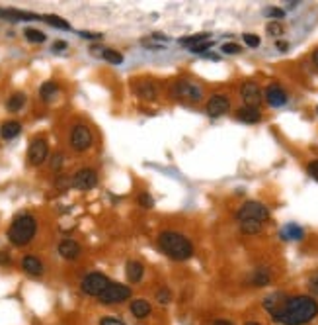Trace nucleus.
<instances>
[{"mask_svg": "<svg viewBox=\"0 0 318 325\" xmlns=\"http://www.w3.org/2000/svg\"><path fill=\"white\" fill-rule=\"evenodd\" d=\"M209 47H211V42H205V43H199V45L189 47V51H192V53H205Z\"/></svg>", "mask_w": 318, "mask_h": 325, "instance_id": "e433bc0d", "label": "nucleus"}, {"mask_svg": "<svg viewBox=\"0 0 318 325\" xmlns=\"http://www.w3.org/2000/svg\"><path fill=\"white\" fill-rule=\"evenodd\" d=\"M172 94H174L178 100L185 102V104H195V102L201 100L203 90H201V86L189 83V81H178V83L172 86Z\"/></svg>", "mask_w": 318, "mask_h": 325, "instance_id": "39448f33", "label": "nucleus"}, {"mask_svg": "<svg viewBox=\"0 0 318 325\" xmlns=\"http://www.w3.org/2000/svg\"><path fill=\"white\" fill-rule=\"evenodd\" d=\"M125 273H127V280H129V282H139L144 274V266L139 261H129L127 262Z\"/></svg>", "mask_w": 318, "mask_h": 325, "instance_id": "aec40b11", "label": "nucleus"}, {"mask_svg": "<svg viewBox=\"0 0 318 325\" xmlns=\"http://www.w3.org/2000/svg\"><path fill=\"white\" fill-rule=\"evenodd\" d=\"M80 245L74 241V239H62L59 243V253H61L62 259H69V261H74L80 257Z\"/></svg>", "mask_w": 318, "mask_h": 325, "instance_id": "4468645a", "label": "nucleus"}, {"mask_svg": "<svg viewBox=\"0 0 318 325\" xmlns=\"http://www.w3.org/2000/svg\"><path fill=\"white\" fill-rule=\"evenodd\" d=\"M100 325H125L123 321H119V319H115V317H103Z\"/></svg>", "mask_w": 318, "mask_h": 325, "instance_id": "79ce46f5", "label": "nucleus"}, {"mask_svg": "<svg viewBox=\"0 0 318 325\" xmlns=\"http://www.w3.org/2000/svg\"><path fill=\"white\" fill-rule=\"evenodd\" d=\"M266 30L269 35H281V33H283V26H281L279 22H269L266 26Z\"/></svg>", "mask_w": 318, "mask_h": 325, "instance_id": "2f4dec72", "label": "nucleus"}, {"mask_svg": "<svg viewBox=\"0 0 318 325\" xmlns=\"http://www.w3.org/2000/svg\"><path fill=\"white\" fill-rule=\"evenodd\" d=\"M308 288H310V292L318 296V273L310 276V280H308Z\"/></svg>", "mask_w": 318, "mask_h": 325, "instance_id": "4c0bfd02", "label": "nucleus"}, {"mask_svg": "<svg viewBox=\"0 0 318 325\" xmlns=\"http://www.w3.org/2000/svg\"><path fill=\"white\" fill-rule=\"evenodd\" d=\"M71 145L74 151H86L92 145V131L86 126L78 124V126L72 127L71 131Z\"/></svg>", "mask_w": 318, "mask_h": 325, "instance_id": "6e6552de", "label": "nucleus"}, {"mask_svg": "<svg viewBox=\"0 0 318 325\" xmlns=\"http://www.w3.org/2000/svg\"><path fill=\"white\" fill-rule=\"evenodd\" d=\"M151 312H153V308H151V304H149L146 300H143V298H139V300H133V302H131V314H133L135 317L143 319V317H149Z\"/></svg>", "mask_w": 318, "mask_h": 325, "instance_id": "6ab92c4d", "label": "nucleus"}, {"mask_svg": "<svg viewBox=\"0 0 318 325\" xmlns=\"http://www.w3.org/2000/svg\"><path fill=\"white\" fill-rule=\"evenodd\" d=\"M236 118L244 124H258L262 120V114L258 108H250V106H244V108H238L236 110Z\"/></svg>", "mask_w": 318, "mask_h": 325, "instance_id": "dca6fc26", "label": "nucleus"}, {"mask_svg": "<svg viewBox=\"0 0 318 325\" xmlns=\"http://www.w3.org/2000/svg\"><path fill=\"white\" fill-rule=\"evenodd\" d=\"M158 247L164 255H168L174 261H187L194 255L192 241L178 231H162L158 235Z\"/></svg>", "mask_w": 318, "mask_h": 325, "instance_id": "f03ea898", "label": "nucleus"}, {"mask_svg": "<svg viewBox=\"0 0 318 325\" xmlns=\"http://www.w3.org/2000/svg\"><path fill=\"white\" fill-rule=\"evenodd\" d=\"M316 110H318V108H316Z\"/></svg>", "mask_w": 318, "mask_h": 325, "instance_id": "3c124183", "label": "nucleus"}, {"mask_svg": "<svg viewBox=\"0 0 318 325\" xmlns=\"http://www.w3.org/2000/svg\"><path fill=\"white\" fill-rule=\"evenodd\" d=\"M240 51H242V47L238 43H225L223 45V53H226V55H238Z\"/></svg>", "mask_w": 318, "mask_h": 325, "instance_id": "473e14b6", "label": "nucleus"}, {"mask_svg": "<svg viewBox=\"0 0 318 325\" xmlns=\"http://www.w3.org/2000/svg\"><path fill=\"white\" fill-rule=\"evenodd\" d=\"M0 18L2 20H12V22H20V20H41L37 14H31V12H22V10H4L0 8Z\"/></svg>", "mask_w": 318, "mask_h": 325, "instance_id": "2eb2a0df", "label": "nucleus"}, {"mask_svg": "<svg viewBox=\"0 0 318 325\" xmlns=\"http://www.w3.org/2000/svg\"><path fill=\"white\" fill-rule=\"evenodd\" d=\"M137 92H139V96L144 98V100H154V98H156V88H154V84L151 83H141L137 86Z\"/></svg>", "mask_w": 318, "mask_h": 325, "instance_id": "b1692460", "label": "nucleus"}, {"mask_svg": "<svg viewBox=\"0 0 318 325\" xmlns=\"http://www.w3.org/2000/svg\"><path fill=\"white\" fill-rule=\"evenodd\" d=\"M236 220L238 221H264L269 220V210L262 202H246L244 206H240V210L236 212Z\"/></svg>", "mask_w": 318, "mask_h": 325, "instance_id": "20e7f679", "label": "nucleus"}, {"mask_svg": "<svg viewBox=\"0 0 318 325\" xmlns=\"http://www.w3.org/2000/svg\"><path fill=\"white\" fill-rule=\"evenodd\" d=\"M131 298V288L125 286V284H113L110 282V286L100 294V302L105 305H112V304H121L125 300Z\"/></svg>", "mask_w": 318, "mask_h": 325, "instance_id": "423d86ee", "label": "nucleus"}, {"mask_svg": "<svg viewBox=\"0 0 318 325\" xmlns=\"http://www.w3.org/2000/svg\"><path fill=\"white\" fill-rule=\"evenodd\" d=\"M57 90H59V88H57V84L49 81V83L41 84V88H39V96H41V100H45V102H49V100H51L53 96L57 94Z\"/></svg>", "mask_w": 318, "mask_h": 325, "instance_id": "bb28decb", "label": "nucleus"}, {"mask_svg": "<svg viewBox=\"0 0 318 325\" xmlns=\"http://www.w3.org/2000/svg\"><path fill=\"white\" fill-rule=\"evenodd\" d=\"M250 282H252V286H267L271 282V274L267 269H256L252 278H250Z\"/></svg>", "mask_w": 318, "mask_h": 325, "instance_id": "4be33fe9", "label": "nucleus"}, {"mask_svg": "<svg viewBox=\"0 0 318 325\" xmlns=\"http://www.w3.org/2000/svg\"><path fill=\"white\" fill-rule=\"evenodd\" d=\"M266 100L269 106L281 108V106L287 104V92H285L279 84H269L266 88Z\"/></svg>", "mask_w": 318, "mask_h": 325, "instance_id": "ddd939ff", "label": "nucleus"}, {"mask_svg": "<svg viewBox=\"0 0 318 325\" xmlns=\"http://www.w3.org/2000/svg\"><path fill=\"white\" fill-rule=\"evenodd\" d=\"M37 231V221L30 214H20L12 221L10 230H8V239H10L16 247H24L33 239Z\"/></svg>", "mask_w": 318, "mask_h": 325, "instance_id": "7ed1b4c3", "label": "nucleus"}, {"mask_svg": "<svg viewBox=\"0 0 318 325\" xmlns=\"http://www.w3.org/2000/svg\"><path fill=\"white\" fill-rule=\"evenodd\" d=\"M168 42V37H164L162 33H153L151 37H144L143 42V45L144 47H151V49H162V45Z\"/></svg>", "mask_w": 318, "mask_h": 325, "instance_id": "5701e85b", "label": "nucleus"}, {"mask_svg": "<svg viewBox=\"0 0 318 325\" xmlns=\"http://www.w3.org/2000/svg\"><path fill=\"white\" fill-rule=\"evenodd\" d=\"M266 14H267V16H271V18H277V20L285 16V12L281 10V8H267Z\"/></svg>", "mask_w": 318, "mask_h": 325, "instance_id": "58836bf2", "label": "nucleus"}, {"mask_svg": "<svg viewBox=\"0 0 318 325\" xmlns=\"http://www.w3.org/2000/svg\"><path fill=\"white\" fill-rule=\"evenodd\" d=\"M156 300H158L160 304H168V302L172 300V294H170V290L162 288V290H158V294H156Z\"/></svg>", "mask_w": 318, "mask_h": 325, "instance_id": "72a5a7b5", "label": "nucleus"}, {"mask_svg": "<svg viewBox=\"0 0 318 325\" xmlns=\"http://www.w3.org/2000/svg\"><path fill=\"white\" fill-rule=\"evenodd\" d=\"M228 108H230V100L225 94H215L211 96L209 102H207V114L213 116V118H219V116L226 114Z\"/></svg>", "mask_w": 318, "mask_h": 325, "instance_id": "f8f14e48", "label": "nucleus"}, {"mask_svg": "<svg viewBox=\"0 0 318 325\" xmlns=\"http://www.w3.org/2000/svg\"><path fill=\"white\" fill-rule=\"evenodd\" d=\"M67 49V42H55L53 43V51H62Z\"/></svg>", "mask_w": 318, "mask_h": 325, "instance_id": "c03bdc74", "label": "nucleus"}, {"mask_svg": "<svg viewBox=\"0 0 318 325\" xmlns=\"http://www.w3.org/2000/svg\"><path fill=\"white\" fill-rule=\"evenodd\" d=\"M244 43L248 47H258L260 45V37L254 35V33H244Z\"/></svg>", "mask_w": 318, "mask_h": 325, "instance_id": "f704fd0d", "label": "nucleus"}, {"mask_svg": "<svg viewBox=\"0 0 318 325\" xmlns=\"http://www.w3.org/2000/svg\"><path fill=\"white\" fill-rule=\"evenodd\" d=\"M108 286H110V280H108V276H103L102 273H90L88 276H84L82 284H80L84 294H88V296H98V298H100V294H102Z\"/></svg>", "mask_w": 318, "mask_h": 325, "instance_id": "0eeeda50", "label": "nucleus"}, {"mask_svg": "<svg viewBox=\"0 0 318 325\" xmlns=\"http://www.w3.org/2000/svg\"><path fill=\"white\" fill-rule=\"evenodd\" d=\"M49 155V145L45 139H33L30 145V151H28V159H30L31 165H41L43 161Z\"/></svg>", "mask_w": 318, "mask_h": 325, "instance_id": "9b49d317", "label": "nucleus"}, {"mask_svg": "<svg viewBox=\"0 0 318 325\" xmlns=\"http://www.w3.org/2000/svg\"><path fill=\"white\" fill-rule=\"evenodd\" d=\"M24 104H26V96L18 92V94L10 96V100L6 102V108H8V112H20Z\"/></svg>", "mask_w": 318, "mask_h": 325, "instance_id": "a878e982", "label": "nucleus"}, {"mask_svg": "<svg viewBox=\"0 0 318 325\" xmlns=\"http://www.w3.org/2000/svg\"><path fill=\"white\" fill-rule=\"evenodd\" d=\"M312 63H314V65L318 67V49H316L314 53H312Z\"/></svg>", "mask_w": 318, "mask_h": 325, "instance_id": "09e8293b", "label": "nucleus"}, {"mask_svg": "<svg viewBox=\"0 0 318 325\" xmlns=\"http://www.w3.org/2000/svg\"><path fill=\"white\" fill-rule=\"evenodd\" d=\"M308 175H310V177H312L314 180H318V161L308 163Z\"/></svg>", "mask_w": 318, "mask_h": 325, "instance_id": "ea45409f", "label": "nucleus"}, {"mask_svg": "<svg viewBox=\"0 0 318 325\" xmlns=\"http://www.w3.org/2000/svg\"><path fill=\"white\" fill-rule=\"evenodd\" d=\"M213 325H232V323H230V321H226V319H215Z\"/></svg>", "mask_w": 318, "mask_h": 325, "instance_id": "49530a36", "label": "nucleus"}, {"mask_svg": "<svg viewBox=\"0 0 318 325\" xmlns=\"http://www.w3.org/2000/svg\"><path fill=\"white\" fill-rule=\"evenodd\" d=\"M277 47H279L281 51H285V49H287V43H285V42H277Z\"/></svg>", "mask_w": 318, "mask_h": 325, "instance_id": "de8ad7c7", "label": "nucleus"}, {"mask_svg": "<svg viewBox=\"0 0 318 325\" xmlns=\"http://www.w3.org/2000/svg\"><path fill=\"white\" fill-rule=\"evenodd\" d=\"M281 239H285V241H301L303 237H305V231L303 227H299L297 223H287L283 230H281Z\"/></svg>", "mask_w": 318, "mask_h": 325, "instance_id": "f3484780", "label": "nucleus"}, {"mask_svg": "<svg viewBox=\"0 0 318 325\" xmlns=\"http://www.w3.org/2000/svg\"><path fill=\"white\" fill-rule=\"evenodd\" d=\"M71 184L76 190H90L98 184V175L94 168H80L76 170V175L72 177Z\"/></svg>", "mask_w": 318, "mask_h": 325, "instance_id": "1a4fd4ad", "label": "nucleus"}, {"mask_svg": "<svg viewBox=\"0 0 318 325\" xmlns=\"http://www.w3.org/2000/svg\"><path fill=\"white\" fill-rule=\"evenodd\" d=\"M61 165H62V155H61V153H57V155L53 157L51 168H53V170H59V168H61Z\"/></svg>", "mask_w": 318, "mask_h": 325, "instance_id": "a19ab883", "label": "nucleus"}, {"mask_svg": "<svg viewBox=\"0 0 318 325\" xmlns=\"http://www.w3.org/2000/svg\"><path fill=\"white\" fill-rule=\"evenodd\" d=\"M10 262V257H8V253L0 251V264H8Z\"/></svg>", "mask_w": 318, "mask_h": 325, "instance_id": "a18cd8bd", "label": "nucleus"}, {"mask_svg": "<svg viewBox=\"0 0 318 325\" xmlns=\"http://www.w3.org/2000/svg\"><path fill=\"white\" fill-rule=\"evenodd\" d=\"M43 20L47 22L49 26H53V28H59V30H71V24H69L67 20H62V18H59V16L49 14V16H43Z\"/></svg>", "mask_w": 318, "mask_h": 325, "instance_id": "cd10ccee", "label": "nucleus"}, {"mask_svg": "<svg viewBox=\"0 0 318 325\" xmlns=\"http://www.w3.org/2000/svg\"><path fill=\"white\" fill-rule=\"evenodd\" d=\"M22 269H24L28 274H31V276H39V274L43 273L41 261H39L37 257H31V255L24 257V261H22Z\"/></svg>", "mask_w": 318, "mask_h": 325, "instance_id": "a211bd4d", "label": "nucleus"}, {"mask_svg": "<svg viewBox=\"0 0 318 325\" xmlns=\"http://www.w3.org/2000/svg\"><path fill=\"white\" fill-rule=\"evenodd\" d=\"M205 42H211V40H209V33H197V35H189V37H184V40H180V43H184V45H189V47H194V45H199V43H205Z\"/></svg>", "mask_w": 318, "mask_h": 325, "instance_id": "c85d7f7f", "label": "nucleus"}, {"mask_svg": "<svg viewBox=\"0 0 318 325\" xmlns=\"http://www.w3.org/2000/svg\"><path fill=\"white\" fill-rule=\"evenodd\" d=\"M240 96H242L244 104L250 106V108H258V106L262 104V98H264L260 86L254 81H246V83L240 86Z\"/></svg>", "mask_w": 318, "mask_h": 325, "instance_id": "9d476101", "label": "nucleus"}, {"mask_svg": "<svg viewBox=\"0 0 318 325\" xmlns=\"http://www.w3.org/2000/svg\"><path fill=\"white\" fill-rule=\"evenodd\" d=\"M22 131V126L20 122H6V124H2L0 127V137L2 139H14V137H18Z\"/></svg>", "mask_w": 318, "mask_h": 325, "instance_id": "412c9836", "label": "nucleus"}, {"mask_svg": "<svg viewBox=\"0 0 318 325\" xmlns=\"http://www.w3.org/2000/svg\"><path fill=\"white\" fill-rule=\"evenodd\" d=\"M139 204H141L143 208H146V210H149V208H153V206H154V200L151 198L149 194H141V196H139Z\"/></svg>", "mask_w": 318, "mask_h": 325, "instance_id": "c9c22d12", "label": "nucleus"}, {"mask_svg": "<svg viewBox=\"0 0 318 325\" xmlns=\"http://www.w3.org/2000/svg\"><path fill=\"white\" fill-rule=\"evenodd\" d=\"M98 53H100L102 59H105V61H110V63H113V65L123 63V55L117 51H113V49H105V47H103L102 51H98Z\"/></svg>", "mask_w": 318, "mask_h": 325, "instance_id": "393cba45", "label": "nucleus"}, {"mask_svg": "<svg viewBox=\"0 0 318 325\" xmlns=\"http://www.w3.org/2000/svg\"><path fill=\"white\" fill-rule=\"evenodd\" d=\"M240 230L246 235H256L262 231V223L260 221H240Z\"/></svg>", "mask_w": 318, "mask_h": 325, "instance_id": "c756f323", "label": "nucleus"}, {"mask_svg": "<svg viewBox=\"0 0 318 325\" xmlns=\"http://www.w3.org/2000/svg\"><path fill=\"white\" fill-rule=\"evenodd\" d=\"M246 325H260V323H256V321H248Z\"/></svg>", "mask_w": 318, "mask_h": 325, "instance_id": "8fccbe9b", "label": "nucleus"}, {"mask_svg": "<svg viewBox=\"0 0 318 325\" xmlns=\"http://www.w3.org/2000/svg\"><path fill=\"white\" fill-rule=\"evenodd\" d=\"M80 35L86 37V40H100L102 37V33H92V32H80Z\"/></svg>", "mask_w": 318, "mask_h": 325, "instance_id": "37998d69", "label": "nucleus"}, {"mask_svg": "<svg viewBox=\"0 0 318 325\" xmlns=\"http://www.w3.org/2000/svg\"><path fill=\"white\" fill-rule=\"evenodd\" d=\"M318 315V302L310 296H293L281 300L271 312V319L279 325H307Z\"/></svg>", "mask_w": 318, "mask_h": 325, "instance_id": "f257e3e1", "label": "nucleus"}, {"mask_svg": "<svg viewBox=\"0 0 318 325\" xmlns=\"http://www.w3.org/2000/svg\"><path fill=\"white\" fill-rule=\"evenodd\" d=\"M24 33H26V40H28V42H31V43H43V42H45V33L39 32V30L28 28V30H26Z\"/></svg>", "mask_w": 318, "mask_h": 325, "instance_id": "7c9ffc66", "label": "nucleus"}]
</instances>
